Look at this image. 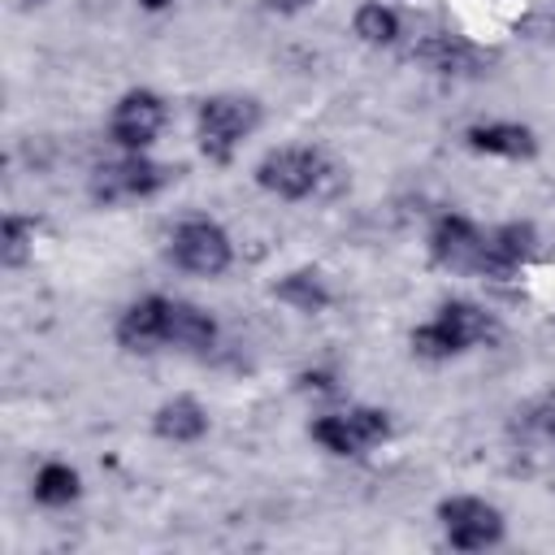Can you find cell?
Wrapping results in <instances>:
<instances>
[{"label":"cell","mask_w":555,"mask_h":555,"mask_svg":"<svg viewBox=\"0 0 555 555\" xmlns=\"http://www.w3.org/2000/svg\"><path fill=\"white\" fill-rule=\"evenodd\" d=\"M260 121V108L243 95H212L199 108V143L212 160H225L234 152V143Z\"/></svg>","instance_id":"obj_1"},{"label":"cell","mask_w":555,"mask_h":555,"mask_svg":"<svg viewBox=\"0 0 555 555\" xmlns=\"http://www.w3.org/2000/svg\"><path fill=\"white\" fill-rule=\"evenodd\" d=\"M529 238H533V230H529V225H503V230H494V234H490V247H494V251H503L507 260H520V256L529 251Z\"/></svg>","instance_id":"obj_19"},{"label":"cell","mask_w":555,"mask_h":555,"mask_svg":"<svg viewBox=\"0 0 555 555\" xmlns=\"http://www.w3.org/2000/svg\"><path fill=\"white\" fill-rule=\"evenodd\" d=\"M160 126H165V104L152 91H130L113 113V139L121 147H134V152L147 147Z\"/></svg>","instance_id":"obj_7"},{"label":"cell","mask_w":555,"mask_h":555,"mask_svg":"<svg viewBox=\"0 0 555 555\" xmlns=\"http://www.w3.org/2000/svg\"><path fill=\"white\" fill-rule=\"evenodd\" d=\"M204 429H208V416H204V408L195 399H173V403H165L156 412V434L169 438V442H191Z\"/></svg>","instance_id":"obj_13"},{"label":"cell","mask_w":555,"mask_h":555,"mask_svg":"<svg viewBox=\"0 0 555 555\" xmlns=\"http://www.w3.org/2000/svg\"><path fill=\"white\" fill-rule=\"evenodd\" d=\"M438 516H442L451 546H460V551H481L503 538V516L481 499H447L438 507Z\"/></svg>","instance_id":"obj_3"},{"label":"cell","mask_w":555,"mask_h":555,"mask_svg":"<svg viewBox=\"0 0 555 555\" xmlns=\"http://www.w3.org/2000/svg\"><path fill=\"white\" fill-rule=\"evenodd\" d=\"M169 169L143 160V156H126V160H113V165H100L95 178H91V191L95 199H121V195H147L156 186H165Z\"/></svg>","instance_id":"obj_6"},{"label":"cell","mask_w":555,"mask_h":555,"mask_svg":"<svg viewBox=\"0 0 555 555\" xmlns=\"http://www.w3.org/2000/svg\"><path fill=\"white\" fill-rule=\"evenodd\" d=\"M278 299L295 304L299 312H317V308H325V304H330V291L321 286V278H317V273H291V278H282V282H278Z\"/></svg>","instance_id":"obj_15"},{"label":"cell","mask_w":555,"mask_h":555,"mask_svg":"<svg viewBox=\"0 0 555 555\" xmlns=\"http://www.w3.org/2000/svg\"><path fill=\"white\" fill-rule=\"evenodd\" d=\"M165 312H169V299H160V295H147V299L130 304L121 312V321H117L121 347H130V351L165 347Z\"/></svg>","instance_id":"obj_9"},{"label":"cell","mask_w":555,"mask_h":555,"mask_svg":"<svg viewBox=\"0 0 555 555\" xmlns=\"http://www.w3.org/2000/svg\"><path fill=\"white\" fill-rule=\"evenodd\" d=\"M143 4H147V9H160V4H169V0H143Z\"/></svg>","instance_id":"obj_23"},{"label":"cell","mask_w":555,"mask_h":555,"mask_svg":"<svg viewBox=\"0 0 555 555\" xmlns=\"http://www.w3.org/2000/svg\"><path fill=\"white\" fill-rule=\"evenodd\" d=\"M173 260L182 269H191V273L212 278V273H221L230 264V238L212 221H186L173 234Z\"/></svg>","instance_id":"obj_5"},{"label":"cell","mask_w":555,"mask_h":555,"mask_svg":"<svg viewBox=\"0 0 555 555\" xmlns=\"http://www.w3.org/2000/svg\"><path fill=\"white\" fill-rule=\"evenodd\" d=\"M217 338V325L204 308L195 304H182V299H169V312H165V347H208Z\"/></svg>","instance_id":"obj_10"},{"label":"cell","mask_w":555,"mask_h":555,"mask_svg":"<svg viewBox=\"0 0 555 555\" xmlns=\"http://www.w3.org/2000/svg\"><path fill=\"white\" fill-rule=\"evenodd\" d=\"M269 9H278V13H295V9H304L308 0H264Z\"/></svg>","instance_id":"obj_22"},{"label":"cell","mask_w":555,"mask_h":555,"mask_svg":"<svg viewBox=\"0 0 555 555\" xmlns=\"http://www.w3.org/2000/svg\"><path fill=\"white\" fill-rule=\"evenodd\" d=\"M26 234H30L26 221H17V217L4 221V264H22L26 260Z\"/></svg>","instance_id":"obj_20"},{"label":"cell","mask_w":555,"mask_h":555,"mask_svg":"<svg viewBox=\"0 0 555 555\" xmlns=\"http://www.w3.org/2000/svg\"><path fill=\"white\" fill-rule=\"evenodd\" d=\"M78 494V473L65 468V464H43L39 477H35V499L48 503V507H61Z\"/></svg>","instance_id":"obj_16"},{"label":"cell","mask_w":555,"mask_h":555,"mask_svg":"<svg viewBox=\"0 0 555 555\" xmlns=\"http://www.w3.org/2000/svg\"><path fill=\"white\" fill-rule=\"evenodd\" d=\"M386 412H373V408H351V412H338V416H321L312 425V438L338 455H356L373 442L386 438Z\"/></svg>","instance_id":"obj_4"},{"label":"cell","mask_w":555,"mask_h":555,"mask_svg":"<svg viewBox=\"0 0 555 555\" xmlns=\"http://www.w3.org/2000/svg\"><path fill=\"white\" fill-rule=\"evenodd\" d=\"M429 251L438 264L447 269H477L481 251H486V238L477 234V225H468L464 217H442L429 234Z\"/></svg>","instance_id":"obj_8"},{"label":"cell","mask_w":555,"mask_h":555,"mask_svg":"<svg viewBox=\"0 0 555 555\" xmlns=\"http://www.w3.org/2000/svg\"><path fill=\"white\" fill-rule=\"evenodd\" d=\"M356 35H360L364 43H390V39L399 35V17H395L390 9H382V4H364V9L356 13Z\"/></svg>","instance_id":"obj_17"},{"label":"cell","mask_w":555,"mask_h":555,"mask_svg":"<svg viewBox=\"0 0 555 555\" xmlns=\"http://www.w3.org/2000/svg\"><path fill=\"white\" fill-rule=\"evenodd\" d=\"M529 429L555 442V399H542V403L529 408Z\"/></svg>","instance_id":"obj_21"},{"label":"cell","mask_w":555,"mask_h":555,"mask_svg":"<svg viewBox=\"0 0 555 555\" xmlns=\"http://www.w3.org/2000/svg\"><path fill=\"white\" fill-rule=\"evenodd\" d=\"M321 173H325V165H321V156L308 152V147H282V152L264 156L260 169H256L260 186L273 191V195H286V199H299V195L317 191Z\"/></svg>","instance_id":"obj_2"},{"label":"cell","mask_w":555,"mask_h":555,"mask_svg":"<svg viewBox=\"0 0 555 555\" xmlns=\"http://www.w3.org/2000/svg\"><path fill=\"white\" fill-rule=\"evenodd\" d=\"M468 143L477 152H490V156H529L533 152V134L525 126H512V121H494V126H473L468 130Z\"/></svg>","instance_id":"obj_11"},{"label":"cell","mask_w":555,"mask_h":555,"mask_svg":"<svg viewBox=\"0 0 555 555\" xmlns=\"http://www.w3.org/2000/svg\"><path fill=\"white\" fill-rule=\"evenodd\" d=\"M438 321L451 330V338L460 343V351H464V347H473V343H486V338L494 334V321H490V317H486L477 304H464V299L442 304Z\"/></svg>","instance_id":"obj_12"},{"label":"cell","mask_w":555,"mask_h":555,"mask_svg":"<svg viewBox=\"0 0 555 555\" xmlns=\"http://www.w3.org/2000/svg\"><path fill=\"white\" fill-rule=\"evenodd\" d=\"M412 347H416L421 356H434V360H442V356H455V351H460V343L451 338V330H447L438 317L412 334Z\"/></svg>","instance_id":"obj_18"},{"label":"cell","mask_w":555,"mask_h":555,"mask_svg":"<svg viewBox=\"0 0 555 555\" xmlns=\"http://www.w3.org/2000/svg\"><path fill=\"white\" fill-rule=\"evenodd\" d=\"M416 56H421L425 65H434L438 74H464V69H473V61H477L464 43H455V39H447V35L425 39V43L416 48Z\"/></svg>","instance_id":"obj_14"}]
</instances>
